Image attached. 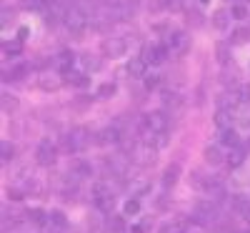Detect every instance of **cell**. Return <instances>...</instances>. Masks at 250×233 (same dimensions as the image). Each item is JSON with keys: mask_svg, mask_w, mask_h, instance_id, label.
Returning <instances> with one entry per match:
<instances>
[{"mask_svg": "<svg viewBox=\"0 0 250 233\" xmlns=\"http://www.w3.org/2000/svg\"><path fill=\"white\" fill-rule=\"evenodd\" d=\"M123 213L125 216H138L140 213V201L138 198H128V201H125V206H123Z\"/></svg>", "mask_w": 250, "mask_h": 233, "instance_id": "cell-18", "label": "cell"}, {"mask_svg": "<svg viewBox=\"0 0 250 233\" xmlns=\"http://www.w3.org/2000/svg\"><path fill=\"white\" fill-rule=\"evenodd\" d=\"M28 218L35 226H45V221H50V213H45V210H40V208H33V210H28Z\"/></svg>", "mask_w": 250, "mask_h": 233, "instance_id": "cell-16", "label": "cell"}, {"mask_svg": "<svg viewBox=\"0 0 250 233\" xmlns=\"http://www.w3.org/2000/svg\"><path fill=\"white\" fill-rule=\"evenodd\" d=\"M73 63H75V55H73L70 50H62V53L55 58V68H58V73L68 75V73L73 70Z\"/></svg>", "mask_w": 250, "mask_h": 233, "instance_id": "cell-7", "label": "cell"}, {"mask_svg": "<svg viewBox=\"0 0 250 233\" xmlns=\"http://www.w3.org/2000/svg\"><path fill=\"white\" fill-rule=\"evenodd\" d=\"M205 161L210 163V165H220V163H223L220 148H218V145H208V148H205Z\"/></svg>", "mask_w": 250, "mask_h": 233, "instance_id": "cell-15", "label": "cell"}, {"mask_svg": "<svg viewBox=\"0 0 250 233\" xmlns=\"http://www.w3.org/2000/svg\"><path fill=\"white\" fill-rule=\"evenodd\" d=\"M60 83H62V80H58V78L43 75V78H40V88H43V91H58V88H60Z\"/></svg>", "mask_w": 250, "mask_h": 233, "instance_id": "cell-19", "label": "cell"}, {"mask_svg": "<svg viewBox=\"0 0 250 233\" xmlns=\"http://www.w3.org/2000/svg\"><path fill=\"white\" fill-rule=\"evenodd\" d=\"M3 53H5V55H20V53H23V40L5 43V46H3Z\"/></svg>", "mask_w": 250, "mask_h": 233, "instance_id": "cell-20", "label": "cell"}, {"mask_svg": "<svg viewBox=\"0 0 250 233\" xmlns=\"http://www.w3.org/2000/svg\"><path fill=\"white\" fill-rule=\"evenodd\" d=\"M220 145H225V148H235V145H240L238 133H235L233 128H223V131H220Z\"/></svg>", "mask_w": 250, "mask_h": 233, "instance_id": "cell-11", "label": "cell"}, {"mask_svg": "<svg viewBox=\"0 0 250 233\" xmlns=\"http://www.w3.org/2000/svg\"><path fill=\"white\" fill-rule=\"evenodd\" d=\"M168 46H145L143 48V53H140V58L145 60V63H150V66H160V63H165V58H168Z\"/></svg>", "mask_w": 250, "mask_h": 233, "instance_id": "cell-3", "label": "cell"}, {"mask_svg": "<svg viewBox=\"0 0 250 233\" xmlns=\"http://www.w3.org/2000/svg\"><path fill=\"white\" fill-rule=\"evenodd\" d=\"M248 38H250V30H245V28H238V30H233V43H245Z\"/></svg>", "mask_w": 250, "mask_h": 233, "instance_id": "cell-27", "label": "cell"}, {"mask_svg": "<svg viewBox=\"0 0 250 233\" xmlns=\"http://www.w3.org/2000/svg\"><path fill=\"white\" fill-rule=\"evenodd\" d=\"M163 5L170 8V10H180L183 8V0H163Z\"/></svg>", "mask_w": 250, "mask_h": 233, "instance_id": "cell-32", "label": "cell"}, {"mask_svg": "<svg viewBox=\"0 0 250 233\" xmlns=\"http://www.w3.org/2000/svg\"><path fill=\"white\" fill-rule=\"evenodd\" d=\"M83 66H85L88 70H98L100 68V60L95 55H83Z\"/></svg>", "mask_w": 250, "mask_h": 233, "instance_id": "cell-24", "label": "cell"}, {"mask_svg": "<svg viewBox=\"0 0 250 233\" xmlns=\"http://www.w3.org/2000/svg\"><path fill=\"white\" fill-rule=\"evenodd\" d=\"M115 83H103V86L98 88V98H110V95H115Z\"/></svg>", "mask_w": 250, "mask_h": 233, "instance_id": "cell-22", "label": "cell"}, {"mask_svg": "<svg viewBox=\"0 0 250 233\" xmlns=\"http://www.w3.org/2000/svg\"><path fill=\"white\" fill-rule=\"evenodd\" d=\"M208 3H210V0H200V5H208Z\"/></svg>", "mask_w": 250, "mask_h": 233, "instance_id": "cell-38", "label": "cell"}, {"mask_svg": "<svg viewBox=\"0 0 250 233\" xmlns=\"http://www.w3.org/2000/svg\"><path fill=\"white\" fill-rule=\"evenodd\" d=\"M78 173H80V176H90L93 168H90L88 163H80V165H78Z\"/></svg>", "mask_w": 250, "mask_h": 233, "instance_id": "cell-34", "label": "cell"}, {"mask_svg": "<svg viewBox=\"0 0 250 233\" xmlns=\"http://www.w3.org/2000/svg\"><path fill=\"white\" fill-rule=\"evenodd\" d=\"M228 58H230V55H228V43H218V60L228 63Z\"/></svg>", "mask_w": 250, "mask_h": 233, "instance_id": "cell-31", "label": "cell"}, {"mask_svg": "<svg viewBox=\"0 0 250 233\" xmlns=\"http://www.w3.org/2000/svg\"><path fill=\"white\" fill-rule=\"evenodd\" d=\"M248 233H250V231H248Z\"/></svg>", "mask_w": 250, "mask_h": 233, "instance_id": "cell-40", "label": "cell"}, {"mask_svg": "<svg viewBox=\"0 0 250 233\" xmlns=\"http://www.w3.org/2000/svg\"><path fill=\"white\" fill-rule=\"evenodd\" d=\"M125 40L123 38H105L103 40V53L105 55H110V58H120V55H125Z\"/></svg>", "mask_w": 250, "mask_h": 233, "instance_id": "cell-5", "label": "cell"}, {"mask_svg": "<svg viewBox=\"0 0 250 233\" xmlns=\"http://www.w3.org/2000/svg\"><path fill=\"white\" fill-rule=\"evenodd\" d=\"M213 25H215L218 30H225L228 25H230V18H228V10H218V13L213 15Z\"/></svg>", "mask_w": 250, "mask_h": 233, "instance_id": "cell-17", "label": "cell"}, {"mask_svg": "<svg viewBox=\"0 0 250 233\" xmlns=\"http://www.w3.org/2000/svg\"><path fill=\"white\" fill-rule=\"evenodd\" d=\"M163 103L170 105V108H175V105H180V95L178 93H163Z\"/></svg>", "mask_w": 250, "mask_h": 233, "instance_id": "cell-26", "label": "cell"}, {"mask_svg": "<svg viewBox=\"0 0 250 233\" xmlns=\"http://www.w3.org/2000/svg\"><path fill=\"white\" fill-rule=\"evenodd\" d=\"M145 68H148V63L143 58H130L128 60V75L130 78H145Z\"/></svg>", "mask_w": 250, "mask_h": 233, "instance_id": "cell-9", "label": "cell"}, {"mask_svg": "<svg viewBox=\"0 0 250 233\" xmlns=\"http://www.w3.org/2000/svg\"><path fill=\"white\" fill-rule=\"evenodd\" d=\"M98 143L100 145H105V143H120V131L115 128V125H113V128H105V131H103L100 136H98Z\"/></svg>", "mask_w": 250, "mask_h": 233, "instance_id": "cell-13", "label": "cell"}, {"mask_svg": "<svg viewBox=\"0 0 250 233\" xmlns=\"http://www.w3.org/2000/svg\"><path fill=\"white\" fill-rule=\"evenodd\" d=\"M110 228H113L115 233H120V231L125 228V223H123V218H113V221H110Z\"/></svg>", "mask_w": 250, "mask_h": 233, "instance_id": "cell-33", "label": "cell"}, {"mask_svg": "<svg viewBox=\"0 0 250 233\" xmlns=\"http://www.w3.org/2000/svg\"><path fill=\"white\" fill-rule=\"evenodd\" d=\"M165 46H168V50L183 53V50L188 48V35H185V33H180V30H175V33H170L168 38H165Z\"/></svg>", "mask_w": 250, "mask_h": 233, "instance_id": "cell-6", "label": "cell"}, {"mask_svg": "<svg viewBox=\"0 0 250 233\" xmlns=\"http://www.w3.org/2000/svg\"><path fill=\"white\" fill-rule=\"evenodd\" d=\"M15 108H18V100L13 95H3V111L8 113V111H15Z\"/></svg>", "mask_w": 250, "mask_h": 233, "instance_id": "cell-28", "label": "cell"}, {"mask_svg": "<svg viewBox=\"0 0 250 233\" xmlns=\"http://www.w3.org/2000/svg\"><path fill=\"white\" fill-rule=\"evenodd\" d=\"M233 116H235V111H225V108H220V111L215 113L218 128H220V131H223V128H230V125H233Z\"/></svg>", "mask_w": 250, "mask_h": 233, "instance_id": "cell-12", "label": "cell"}, {"mask_svg": "<svg viewBox=\"0 0 250 233\" xmlns=\"http://www.w3.org/2000/svg\"><path fill=\"white\" fill-rule=\"evenodd\" d=\"M233 18H238V20H245V18H248V8H245L243 3L233 5Z\"/></svg>", "mask_w": 250, "mask_h": 233, "instance_id": "cell-29", "label": "cell"}, {"mask_svg": "<svg viewBox=\"0 0 250 233\" xmlns=\"http://www.w3.org/2000/svg\"><path fill=\"white\" fill-rule=\"evenodd\" d=\"M8 196H10L13 201H20V198H23V193H20V190H15V188H13V190H8Z\"/></svg>", "mask_w": 250, "mask_h": 233, "instance_id": "cell-36", "label": "cell"}, {"mask_svg": "<svg viewBox=\"0 0 250 233\" xmlns=\"http://www.w3.org/2000/svg\"><path fill=\"white\" fill-rule=\"evenodd\" d=\"M240 3H243V5H248V3H250V0H240Z\"/></svg>", "mask_w": 250, "mask_h": 233, "instance_id": "cell-39", "label": "cell"}, {"mask_svg": "<svg viewBox=\"0 0 250 233\" xmlns=\"http://www.w3.org/2000/svg\"><path fill=\"white\" fill-rule=\"evenodd\" d=\"M88 10H85V3H75V5H70L68 8V13H65V25L70 28V33H75V35H80L83 30H85V25H88Z\"/></svg>", "mask_w": 250, "mask_h": 233, "instance_id": "cell-1", "label": "cell"}, {"mask_svg": "<svg viewBox=\"0 0 250 233\" xmlns=\"http://www.w3.org/2000/svg\"><path fill=\"white\" fill-rule=\"evenodd\" d=\"M28 73H30V66H28V63H23V66H15V68L10 70V80H23Z\"/></svg>", "mask_w": 250, "mask_h": 233, "instance_id": "cell-21", "label": "cell"}, {"mask_svg": "<svg viewBox=\"0 0 250 233\" xmlns=\"http://www.w3.org/2000/svg\"><path fill=\"white\" fill-rule=\"evenodd\" d=\"M245 156H248V148H245V145H235V148H230V153H228V165H230V168L243 165Z\"/></svg>", "mask_w": 250, "mask_h": 233, "instance_id": "cell-8", "label": "cell"}, {"mask_svg": "<svg viewBox=\"0 0 250 233\" xmlns=\"http://www.w3.org/2000/svg\"><path fill=\"white\" fill-rule=\"evenodd\" d=\"M178 178H180V165H178V163H173V165L165 168V173H163V186L173 188V186L178 183Z\"/></svg>", "mask_w": 250, "mask_h": 233, "instance_id": "cell-10", "label": "cell"}, {"mask_svg": "<svg viewBox=\"0 0 250 233\" xmlns=\"http://www.w3.org/2000/svg\"><path fill=\"white\" fill-rule=\"evenodd\" d=\"M158 86V75H145V88H155Z\"/></svg>", "mask_w": 250, "mask_h": 233, "instance_id": "cell-35", "label": "cell"}, {"mask_svg": "<svg viewBox=\"0 0 250 233\" xmlns=\"http://www.w3.org/2000/svg\"><path fill=\"white\" fill-rule=\"evenodd\" d=\"M65 80L70 83V86H75V88H85L88 83H90V78H88L85 73H73V70L65 75Z\"/></svg>", "mask_w": 250, "mask_h": 233, "instance_id": "cell-14", "label": "cell"}, {"mask_svg": "<svg viewBox=\"0 0 250 233\" xmlns=\"http://www.w3.org/2000/svg\"><path fill=\"white\" fill-rule=\"evenodd\" d=\"M50 223L55 228H65V213L62 210H50Z\"/></svg>", "mask_w": 250, "mask_h": 233, "instance_id": "cell-23", "label": "cell"}, {"mask_svg": "<svg viewBox=\"0 0 250 233\" xmlns=\"http://www.w3.org/2000/svg\"><path fill=\"white\" fill-rule=\"evenodd\" d=\"M35 158H38L40 165H53L58 161V148L50 140H43L38 145V151H35Z\"/></svg>", "mask_w": 250, "mask_h": 233, "instance_id": "cell-4", "label": "cell"}, {"mask_svg": "<svg viewBox=\"0 0 250 233\" xmlns=\"http://www.w3.org/2000/svg\"><path fill=\"white\" fill-rule=\"evenodd\" d=\"M93 203L100 208V210H110L113 208V193H110V186L98 181L93 186Z\"/></svg>", "mask_w": 250, "mask_h": 233, "instance_id": "cell-2", "label": "cell"}, {"mask_svg": "<svg viewBox=\"0 0 250 233\" xmlns=\"http://www.w3.org/2000/svg\"><path fill=\"white\" fill-rule=\"evenodd\" d=\"M13 153H15V148H13L8 140L0 143V156H3V161H10V158H13Z\"/></svg>", "mask_w": 250, "mask_h": 233, "instance_id": "cell-25", "label": "cell"}, {"mask_svg": "<svg viewBox=\"0 0 250 233\" xmlns=\"http://www.w3.org/2000/svg\"><path fill=\"white\" fill-rule=\"evenodd\" d=\"M28 38V28H20L18 30V40H25Z\"/></svg>", "mask_w": 250, "mask_h": 233, "instance_id": "cell-37", "label": "cell"}, {"mask_svg": "<svg viewBox=\"0 0 250 233\" xmlns=\"http://www.w3.org/2000/svg\"><path fill=\"white\" fill-rule=\"evenodd\" d=\"M238 95L243 103H250V83H243V86L238 88Z\"/></svg>", "mask_w": 250, "mask_h": 233, "instance_id": "cell-30", "label": "cell"}]
</instances>
